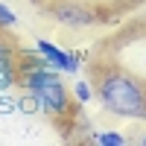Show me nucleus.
I'll return each instance as SVG.
<instances>
[{
    "mask_svg": "<svg viewBox=\"0 0 146 146\" xmlns=\"http://www.w3.org/2000/svg\"><path fill=\"white\" fill-rule=\"evenodd\" d=\"M94 143H100V146H126V137L120 131H100V135H94Z\"/></svg>",
    "mask_w": 146,
    "mask_h": 146,
    "instance_id": "obj_6",
    "label": "nucleus"
},
{
    "mask_svg": "<svg viewBox=\"0 0 146 146\" xmlns=\"http://www.w3.org/2000/svg\"><path fill=\"white\" fill-rule=\"evenodd\" d=\"M35 53H38L50 67H56L58 73H70V76H76L79 67H82V62H79V56H76V53L62 50V47H56L53 41H44V38L35 41Z\"/></svg>",
    "mask_w": 146,
    "mask_h": 146,
    "instance_id": "obj_3",
    "label": "nucleus"
},
{
    "mask_svg": "<svg viewBox=\"0 0 146 146\" xmlns=\"http://www.w3.org/2000/svg\"><path fill=\"white\" fill-rule=\"evenodd\" d=\"M143 146H146V137H143Z\"/></svg>",
    "mask_w": 146,
    "mask_h": 146,
    "instance_id": "obj_9",
    "label": "nucleus"
},
{
    "mask_svg": "<svg viewBox=\"0 0 146 146\" xmlns=\"http://www.w3.org/2000/svg\"><path fill=\"white\" fill-rule=\"evenodd\" d=\"M15 56V50H12V44L3 38V35H0V58H12Z\"/></svg>",
    "mask_w": 146,
    "mask_h": 146,
    "instance_id": "obj_8",
    "label": "nucleus"
},
{
    "mask_svg": "<svg viewBox=\"0 0 146 146\" xmlns=\"http://www.w3.org/2000/svg\"><path fill=\"white\" fill-rule=\"evenodd\" d=\"M15 23H18V15H15L6 3H0V29H12Z\"/></svg>",
    "mask_w": 146,
    "mask_h": 146,
    "instance_id": "obj_7",
    "label": "nucleus"
},
{
    "mask_svg": "<svg viewBox=\"0 0 146 146\" xmlns=\"http://www.w3.org/2000/svg\"><path fill=\"white\" fill-rule=\"evenodd\" d=\"M21 85L27 91L29 102L35 111H41L47 117H64L70 114V96L62 82V73L50 67L44 58L35 53V47L29 53H21Z\"/></svg>",
    "mask_w": 146,
    "mask_h": 146,
    "instance_id": "obj_1",
    "label": "nucleus"
},
{
    "mask_svg": "<svg viewBox=\"0 0 146 146\" xmlns=\"http://www.w3.org/2000/svg\"><path fill=\"white\" fill-rule=\"evenodd\" d=\"M96 100L114 117L126 120H146V85L126 70H102L96 79Z\"/></svg>",
    "mask_w": 146,
    "mask_h": 146,
    "instance_id": "obj_2",
    "label": "nucleus"
},
{
    "mask_svg": "<svg viewBox=\"0 0 146 146\" xmlns=\"http://www.w3.org/2000/svg\"><path fill=\"white\" fill-rule=\"evenodd\" d=\"M50 15L64 27H91V23H96V12L88 6H79V3H56L50 9Z\"/></svg>",
    "mask_w": 146,
    "mask_h": 146,
    "instance_id": "obj_4",
    "label": "nucleus"
},
{
    "mask_svg": "<svg viewBox=\"0 0 146 146\" xmlns=\"http://www.w3.org/2000/svg\"><path fill=\"white\" fill-rule=\"evenodd\" d=\"M91 96H94V88H91L88 79H76L73 82V100H76V105H88Z\"/></svg>",
    "mask_w": 146,
    "mask_h": 146,
    "instance_id": "obj_5",
    "label": "nucleus"
}]
</instances>
